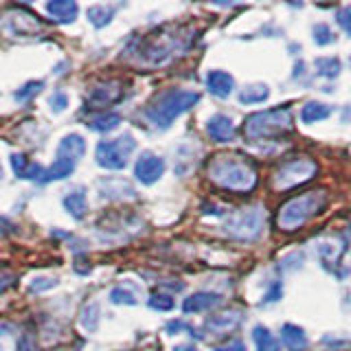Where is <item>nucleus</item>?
Wrapping results in <instances>:
<instances>
[{"mask_svg":"<svg viewBox=\"0 0 351 351\" xmlns=\"http://www.w3.org/2000/svg\"><path fill=\"white\" fill-rule=\"evenodd\" d=\"M121 125V114L117 112H104V114H95L90 121H88V128L93 132H112Z\"/></svg>","mask_w":351,"mask_h":351,"instance_id":"nucleus-26","label":"nucleus"},{"mask_svg":"<svg viewBox=\"0 0 351 351\" xmlns=\"http://www.w3.org/2000/svg\"><path fill=\"white\" fill-rule=\"evenodd\" d=\"M99 316H101V310H99V303H86L84 310L80 314V323L86 332H97L99 327Z\"/></svg>","mask_w":351,"mask_h":351,"instance_id":"nucleus-28","label":"nucleus"},{"mask_svg":"<svg viewBox=\"0 0 351 351\" xmlns=\"http://www.w3.org/2000/svg\"><path fill=\"white\" fill-rule=\"evenodd\" d=\"M349 66H351V55H349Z\"/></svg>","mask_w":351,"mask_h":351,"instance_id":"nucleus-46","label":"nucleus"},{"mask_svg":"<svg viewBox=\"0 0 351 351\" xmlns=\"http://www.w3.org/2000/svg\"><path fill=\"white\" fill-rule=\"evenodd\" d=\"M325 204H327V193L321 191V189L294 195V197H290L288 202L281 204L279 215H277V226L281 230L301 228L312 215L321 213Z\"/></svg>","mask_w":351,"mask_h":351,"instance_id":"nucleus-5","label":"nucleus"},{"mask_svg":"<svg viewBox=\"0 0 351 351\" xmlns=\"http://www.w3.org/2000/svg\"><path fill=\"white\" fill-rule=\"evenodd\" d=\"M283 296V283L279 279H272L268 283V290L263 292V299H261V305H270V303H277L281 301Z\"/></svg>","mask_w":351,"mask_h":351,"instance_id":"nucleus-34","label":"nucleus"},{"mask_svg":"<svg viewBox=\"0 0 351 351\" xmlns=\"http://www.w3.org/2000/svg\"><path fill=\"white\" fill-rule=\"evenodd\" d=\"M318 171L316 160L310 156H292L288 160H281L272 173V186L277 191H288L303 182H310Z\"/></svg>","mask_w":351,"mask_h":351,"instance_id":"nucleus-6","label":"nucleus"},{"mask_svg":"<svg viewBox=\"0 0 351 351\" xmlns=\"http://www.w3.org/2000/svg\"><path fill=\"white\" fill-rule=\"evenodd\" d=\"M314 69H316V75L318 77H325V80H336L343 71V64H340L338 58L334 55H329V58H316L314 60Z\"/></svg>","mask_w":351,"mask_h":351,"instance_id":"nucleus-25","label":"nucleus"},{"mask_svg":"<svg viewBox=\"0 0 351 351\" xmlns=\"http://www.w3.org/2000/svg\"><path fill=\"white\" fill-rule=\"evenodd\" d=\"M270 97V88L266 84H248L237 93V101L241 106H255L263 104Z\"/></svg>","mask_w":351,"mask_h":351,"instance_id":"nucleus-21","label":"nucleus"},{"mask_svg":"<svg viewBox=\"0 0 351 351\" xmlns=\"http://www.w3.org/2000/svg\"><path fill=\"white\" fill-rule=\"evenodd\" d=\"M64 208L69 211L71 217L77 219V222H82V219L88 215V197H86L84 186H75L73 191L64 195Z\"/></svg>","mask_w":351,"mask_h":351,"instance_id":"nucleus-18","label":"nucleus"},{"mask_svg":"<svg viewBox=\"0 0 351 351\" xmlns=\"http://www.w3.org/2000/svg\"><path fill=\"white\" fill-rule=\"evenodd\" d=\"M334 114V106L323 104V101H307L301 108V121L307 125L318 123V121H325Z\"/></svg>","mask_w":351,"mask_h":351,"instance_id":"nucleus-20","label":"nucleus"},{"mask_svg":"<svg viewBox=\"0 0 351 351\" xmlns=\"http://www.w3.org/2000/svg\"><path fill=\"white\" fill-rule=\"evenodd\" d=\"M11 329H14V325H9V323H0V336L7 334V332H11Z\"/></svg>","mask_w":351,"mask_h":351,"instance_id":"nucleus-43","label":"nucleus"},{"mask_svg":"<svg viewBox=\"0 0 351 351\" xmlns=\"http://www.w3.org/2000/svg\"><path fill=\"white\" fill-rule=\"evenodd\" d=\"M58 285V279H51V277H38V279H33L31 285H29V290L31 292H47L51 288H55Z\"/></svg>","mask_w":351,"mask_h":351,"instance_id":"nucleus-37","label":"nucleus"},{"mask_svg":"<svg viewBox=\"0 0 351 351\" xmlns=\"http://www.w3.org/2000/svg\"><path fill=\"white\" fill-rule=\"evenodd\" d=\"M49 106H51V112H55V114L64 112V110L69 108V95H66L64 90H55L49 97Z\"/></svg>","mask_w":351,"mask_h":351,"instance_id":"nucleus-35","label":"nucleus"},{"mask_svg":"<svg viewBox=\"0 0 351 351\" xmlns=\"http://www.w3.org/2000/svg\"><path fill=\"white\" fill-rule=\"evenodd\" d=\"M336 22H338V27L345 31V36L351 38V5L349 7H340L336 11Z\"/></svg>","mask_w":351,"mask_h":351,"instance_id":"nucleus-36","label":"nucleus"},{"mask_svg":"<svg viewBox=\"0 0 351 351\" xmlns=\"http://www.w3.org/2000/svg\"><path fill=\"white\" fill-rule=\"evenodd\" d=\"M252 340H255L257 351H279V340L266 325H255L252 327Z\"/></svg>","mask_w":351,"mask_h":351,"instance_id":"nucleus-24","label":"nucleus"},{"mask_svg":"<svg viewBox=\"0 0 351 351\" xmlns=\"http://www.w3.org/2000/svg\"><path fill=\"white\" fill-rule=\"evenodd\" d=\"M208 178L217 186L237 193H248L257 186V169L239 154H217L206 167Z\"/></svg>","mask_w":351,"mask_h":351,"instance_id":"nucleus-1","label":"nucleus"},{"mask_svg":"<svg viewBox=\"0 0 351 351\" xmlns=\"http://www.w3.org/2000/svg\"><path fill=\"white\" fill-rule=\"evenodd\" d=\"M136 149V141L132 134H121L117 138L101 141L95 149V160L99 167L108 171H121L128 167L132 152Z\"/></svg>","mask_w":351,"mask_h":351,"instance_id":"nucleus-8","label":"nucleus"},{"mask_svg":"<svg viewBox=\"0 0 351 351\" xmlns=\"http://www.w3.org/2000/svg\"><path fill=\"white\" fill-rule=\"evenodd\" d=\"M347 233H349V237H351V222H349V226H347Z\"/></svg>","mask_w":351,"mask_h":351,"instance_id":"nucleus-44","label":"nucleus"},{"mask_svg":"<svg viewBox=\"0 0 351 351\" xmlns=\"http://www.w3.org/2000/svg\"><path fill=\"white\" fill-rule=\"evenodd\" d=\"M44 9L60 25H69L80 14V7H77V3H71V0H51V3L44 5Z\"/></svg>","mask_w":351,"mask_h":351,"instance_id":"nucleus-19","label":"nucleus"},{"mask_svg":"<svg viewBox=\"0 0 351 351\" xmlns=\"http://www.w3.org/2000/svg\"><path fill=\"white\" fill-rule=\"evenodd\" d=\"M14 283V274H3L0 272V290H5V288H9V285Z\"/></svg>","mask_w":351,"mask_h":351,"instance_id":"nucleus-41","label":"nucleus"},{"mask_svg":"<svg viewBox=\"0 0 351 351\" xmlns=\"http://www.w3.org/2000/svg\"><path fill=\"white\" fill-rule=\"evenodd\" d=\"M294 128V112L290 106H279L270 110H261L246 119L244 134L250 141H274L288 134Z\"/></svg>","mask_w":351,"mask_h":351,"instance_id":"nucleus-4","label":"nucleus"},{"mask_svg":"<svg viewBox=\"0 0 351 351\" xmlns=\"http://www.w3.org/2000/svg\"><path fill=\"white\" fill-rule=\"evenodd\" d=\"M165 332H167L169 336H176V334L184 332V334H189L195 340H202L204 338V334H200L195 327H191L189 323H184V321H171V323H167V325H165Z\"/></svg>","mask_w":351,"mask_h":351,"instance_id":"nucleus-32","label":"nucleus"},{"mask_svg":"<svg viewBox=\"0 0 351 351\" xmlns=\"http://www.w3.org/2000/svg\"><path fill=\"white\" fill-rule=\"evenodd\" d=\"M266 226V211L259 204H252L237 211L226 219L224 230L237 241H255L261 237V230Z\"/></svg>","mask_w":351,"mask_h":351,"instance_id":"nucleus-7","label":"nucleus"},{"mask_svg":"<svg viewBox=\"0 0 351 351\" xmlns=\"http://www.w3.org/2000/svg\"><path fill=\"white\" fill-rule=\"evenodd\" d=\"M42 88H44V82H27L25 86L20 88V90H16V101L18 104H27L31 101L33 97H36L38 93H42Z\"/></svg>","mask_w":351,"mask_h":351,"instance_id":"nucleus-33","label":"nucleus"},{"mask_svg":"<svg viewBox=\"0 0 351 351\" xmlns=\"http://www.w3.org/2000/svg\"><path fill=\"white\" fill-rule=\"evenodd\" d=\"M281 343L288 351H307L310 338H307L305 329L294 323H283L281 327Z\"/></svg>","mask_w":351,"mask_h":351,"instance_id":"nucleus-17","label":"nucleus"},{"mask_svg":"<svg viewBox=\"0 0 351 351\" xmlns=\"http://www.w3.org/2000/svg\"><path fill=\"white\" fill-rule=\"evenodd\" d=\"M0 180H3V165H0Z\"/></svg>","mask_w":351,"mask_h":351,"instance_id":"nucleus-45","label":"nucleus"},{"mask_svg":"<svg viewBox=\"0 0 351 351\" xmlns=\"http://www.w3.org/2000/svg\"><path fill=\"white\" fill-rule=\"evenodd\" d=\"M29 162L31 160H27L25 154H11V167H14L18 178H22V173H25V169L29 167Z\"/></svg>","mask_w":351,"mask_h":351,"instance_id":"nucleus-38","label":"nucleus"},{"mask_svg":"<svg viewBox=\"0 0 351 351\" xmlns=\"http://www.w3.org/2000/svg\"><path fill=\"white\" fill-rule=\"evenodd\" d=\"M114 16V7L110 5H95V7H88V20L95 29H104L106 25L112 22Z\"/></svg>","mask_w":351,"mask_h":351,"instance_id":"nucleus-27","label":"nucleus"},{"mask_svg":"<svg viewBox=\"0 0 351 351\" xmlns=\"http://www.w3.org/2000/svg\"><path fill=\"white\" fill-rule=\"evenodd\" d=\"M241 323H244V312L228 310L224 314L208 316L204 321V325H202V332L211 334V336H226L228 332H235Z\"/></svg>","mask_w":351,"mask_h":351,"instance_id":"nucleus-11","label":"nucleus"},{"mask_svg":"<svg viewBox=\"0 0 351 351\" xmlns=\"http://www.w3.org/2000/svg\"><path fill=\"white\" fill-rule=\"evenodd\" d=\"M200 101V93L184 90V88H167L158 93L145 108V117L156 130H169L171 123L186 110H191Z\"/></svg>","mask_w":351,"mask_h":351,"instance_id":"nucleus-2","label":"nucleus"},{"mask_svg":"<svg viewBox=\"0 0 351 351\" xmlns=\"http://www.w3.org/2000/svg\"><path fill=\"white\" fill-rule=\"evenodd\" d=\"M121 97V88L117 82H104L95 86L90 90V101L97 106H108V104H114L117 99Z\"/></svg>","mask_w":351,"mask_h":351,"instance_id":"nucleus-22","label":"nucleus"},{"mask_svg":"<svg viewBox=\"0 0 351 351\" xmlns=\"http://www.w3.org/2000/svg\"><path fill=\"white\" fill-rule=\"evenodd\" d=\"M97 191L99 195L104 197V200H132V197H136V191L134 186H132L128 180L123 178H101L97 182Z\"/></svg>","mask_w":351,"mask_h":351,"instance_id":"nucleus-12","label":"nucleus"},{"mask_svg":"<svg viewBox=\"0 0 351 351\" xmlns=\"http://www.w3.org/2000/svg\"><path fill=\"white\" fill-rule=\"evenodd\" d=\"M42 22L29 14V11L22 9H11L9 14L5 16V31L11 33L16 38H29V36H38L42 33Z\"/></svg>","mask_w":351,"mask_h":351,"instance_id":"nucleus-9","label":"nucleus"},{"mask_svg":"<svg viewBox=\"0 0 351 351\" xmlns=\"http://www.w3.org/2000/svg\"><path fill=\"white\" fill-rule=\"evenodd\" d=\"M206 134L215 143H230L235 138V123L228 114L217 112L206 121Z\"/></svg>","mask_w":351,"mask_h":351,"instance_id":"nucleus-14","label":"nucleus"},{"mask_svg":"<svg viewBox=\"0 0 351 351\" xmlns=\"http://www.w3.org/2000/svg\"><path fill=\"white\" fill-rule=\"evenodd\" d=\"M204 84H206V90L217 99H228L235 90L233 75L226 71H208Z\"/></svg>","mask_w":351,"mask_h":351,"instance_id":"nucleus-15","label":"nucleus"},{"mask_svg":"<svg viewBox=\"0 0 351 351\" xmlns=\"http://www.w3.org/2000/svg\"><path fill=\"white\" fill-rule=\"evenodd\" d=\"M147 305L152 307V310H156V312H171L173 307H176V301L171 299V294L154 292L147 299Z\"/></svg>","mask_w":351,"mask_h":351,"instance_id":"nucleus-31","label":"nucleus"},{"mask_svg":"<svg viewBox=\"0 0 351 351\" xmlns=\"http://www.w3.org/2000/svg\"><path fill=\"white\" fill-rule=\"evenodd\" d=\"M75 165L73 160H66V158H55L53 165L49 169H44V178L42 182H55V180H64L75 171Z\"/></svg>","mask_w":351,"mask_h":351,"instance_id":"nucleus-23","label":"nucleus"},{"mask_svg":"<svg viewBox=\"0 0 351 351\" xmlns=\"http://www.w3.org/2000/svg\"><path fill=\"white\" fill-rule=\"evenodd\" d=\"M202 213L204 215H224V208L213 206V204H202Z\"/></svg>","mask_w":351,"mask_h":351,"instance_id":"nucleus-40","label":"nucleus"},{"mask_svg":"<svg viewBox=\"0 0 351 351\" xmlns=\"http://www.w3.org/2000/svg\"><path fill=\"white\" fill-rule=\"evenodd\" d=\"M312 38L318 47H327V44L336 42V33L332 31V27H329L327 22H318V25L312 27Z\"/></svg>","mask_w":351,"mask_h":351,"instance_id":"nucleus-29","label":"nucleus"},{"mask_svg":"<svg viewBox=\"0 0 351 351\" xmlns=\"http://www.w3.org/2000/svg\"><path fill=\"white\" fill-rule=\"evenodd\" d=\"M173 351H200V349H197L195 345H186V343H184V345H176Z\"/></svg>","mask_w":351,"mask_h":351,"instance_id":"nucleus-42","label":"nucleus"},{"mask_svg":"<svg viewBox=\"0 0 351 351\" xmlns=\"http://www.w3.org/2000/svg\"><path fill=\"white\" fill-rule=\"evenodd\" d=\"M191 31L186 29H158L143 40L138 49V58L149 66H160L182 55L191 47Z\"/></svg>","mask_w":351,"mask_h":351,"instance_id":"nucleus-3","label":"nucleus"},{"mask_svg":"<svg viewBox=\"0 0 351 351\" xmlns=\"http://www.w3.org/2000/svg\"><path fill=\"white\" fill-rule=\"evenodd\" d=\"M224 296L217 294V292H208V290H200V292H193L189 294L186 299L182 301V312L184 314H200V312H208L213 307L222 305Z\"/></svg>","mask_w":351,"mask_h":351,"instance_id":"nucleus-13","label":"nucleus"},{"mask_svg":"<svg viewBox=\"0 0 351 351\" xmlns=\"http://www.w3.org/2000/svg\"><path fill=\"white\" fill-rule=\"evenodd\" d=\"M162 173H165V160L158 156V154L143 152L134 165V178L141 184L149 186L154 182H158L162 178Z\"/></svg>","mask_w":351,"mask_h":351,"instance_id":"nucleus-10","label":"nucleus"},{"mask_svg":"<svg viewBox=\"0 0 351 351\" xmlns=\"http://www.w3.org/2000/svg\"><path fill=\"white\" fill-rule=\"evenodd\" d=\"M213 351H248V349H246V343L241 338H233V340H228V343L215 347Z\"/></svg>","mask_w":351,"mask_h":351,"instance_id":"nucleus-39","label":"nucleus"},{"mask_svg":"<svg viewBox=\"0 0 351 351\" xmlns=\"http://www.w3.org/2000/svg\"><path fill=\"white\" fill-rule=\"evenodd\" d=\"M86 154V141L82 134H66L60 145L58 152H55V158H66V160H73L77 162Z\"/></svg>","mask_w":351,"mask_h":351,"instance_id":"nucleus-16","label":"nucleus"},{"mask_svg":"<svg viewBox=\"0 0 351 351\" xmlns=\"http://www.w3.org/2000/svg\"><path fill=\"white\" fill-rule=\"evenodd\" d=\"M108 299H110V303H114V305H136L138 303L136 294L132 290H128V288H123V285H117V288L110 290Z\"/></svg>","mask_w":351,"mask_h":351,"instance_id":"nucleus-30","label":"nucleus"}]
</instances>
